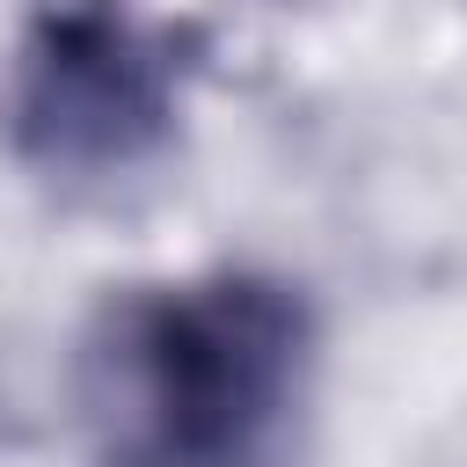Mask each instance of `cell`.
<instances>
[{
  "label": "cell",
  "mask_w": 467,
  "mask_h": 467,
  "mask_svg": "<svg viewBox=\"0 0 467 467\" xmlns=\"http://www.w3.org/2000/svg\"><path fill=\"white\" fill-rule=\"evenodd\" d=\"M102 365L131 460L241 467L299 387L306 306L292 285L255 270L190 277L124 306Z\"/></svg>",
  "instance_id": "1"
},
{
  "label": "cell",
  "mask_w": 467,
  "mask_h": 467,
  "mask_svg": "<svg viewBox=\"0 0 467 467\" xmlns=\"http://www.w3.org/2000/svg\"><path fill=\"white\" fill-rule=\"evenodd\" d=\"M197 44L131 0H51L0 80V131L22 168L95 182L153 161L182 117Z\"/></svg>",
  "instance_id": "2"
}]
</instances>
